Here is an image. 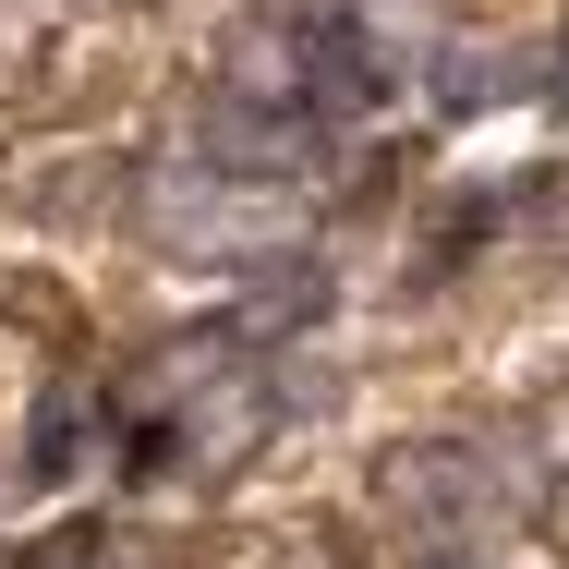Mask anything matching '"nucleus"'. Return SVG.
Wrapping results in <instances>:
<instances>
[{"mask_svg":"<svg viewBox=\"0 0 569 569\" xmlns=\"http://www.w3.org/2000/svg\"><path fill=\"white\" fill-rule=\"evenodd\" d=\"M351 61H363L376 86L437 73V61H449V0H351Z\"/></svg>","mask_w":569,"mask_h":569,"instance_id":"39448f33","label":"nucleus"},{"mask_svg":"<svg viewBox=\"0 0 569 569\" xmlns=\"http://www.w3.org/2000/svg\"><path fill=\"white\" fill-rule=\"evenodd\" d=\"M376 497H388V521H412V533H485L497 509H509V521L533 509V472H497V449H400L376 472Z\"/></svg>","mask_w":569,"mask_h":569,"instance_id":"f03ea898","label":"nucleus"},{"mask_svg":"<svg viewBox=\"0 0 569 569\" xmlns=\"http://www.w3.org/2000/svg\"><path fill=\"white\" fill-rule=\"evenodd\" d=\"M146 230L158 242H182V254H219V267H254V254H279L303 207L291 194H242L230 170H158V194H146Z\"/></svg>","mask_w":569,"mask_h":569,"instance_id":"f257e3e1","label":"nucleus"},{"mask_svg":"<svg viewBox=\"0 0 569 569\" xmlns=\"http://www.w3.org/2000/svg\"><path fill=\"white\" fill-rule=\"evenodd\" d=\"M267 569H351V558H340V546H328V533H316V546H279V558H267Z\"/></svg>","mask_w":569,"mask_h":569,"instance_id":"423d86ee","label":"nucleus"},{"mask_svg":"<svg viewBox=\"0 0 569 569\" xmlns=\"http://www.w3.org/2000/svg\"><path fill=\"white\" fill-rule=\"evenodd\" d=\"M558 242H569V194H558Z\"/></svg>","mask_w":569,"mask_h":569,"instance_id":"0eeeda50","label":"nucleus"},{"mask_svg":"<svg viewBox=\"0 0 569 569\" xmlns=\"http://www.w3.org/2000/svg\"><path fill=\"white\" fill-rule=\"evenodd\" d=\"M328 86V49L291 12H242L219 37V110L230 121H303V98Z\"/></svg>","mask_w":569,"mask_h":569,"instance_id":"7ed1b4c3","label":"nucleus"},{"mask_svg":"<svg viewBox=\"0 0 569 569\" xmlns=\"http://www.w3.org/2000/svg\"><path fill=\"white\" fill-rule=\"evenodd\" d=\"M267 425H279V388H267L254 363H230V351H194V400H182V425H170V460H182V472H242Z\"/></svg>","mask_w":569,"mask_h":569,"instance_id":"20e7f679","label":"nucleus"}]
</instances>
